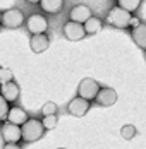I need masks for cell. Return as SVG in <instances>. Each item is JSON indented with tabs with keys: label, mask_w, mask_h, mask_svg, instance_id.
Wrapping results in <instances>:
<instances>
[{
	"label": "cell",
	"mask_w": 146,
	"mask_h": 149,
	"mask_svg": "<svg viewBox=\"0 0 146 149\" xmlns=\"http://www.w3.org/2000/svg\"><path fill=\"white\" fill-rule=\"evenodd\" d=\"M21 130H22V141L24 142H34V141L41 139L45 134L43 123H41V120H38V118H29L21 127Z\"/></svg>",
	"instance_id": "6da1fadb"
},
{
	"label": "cell",
	"mask_w": 146,
	"mask_h": 149,
	"mask_svg": "<svg viewBox=\"0 0 146 149\" xmlns=\"http://www.w3.org/2000/svg\"><path fill=\"white\" fill-rule=\"evenodd\" d=\"M131 19H132V14H129L127 10H124V9H120L119 5L115 7H112L110 10H108V14H107V22L110 24V26H114V28H129V24H131Z\"/></svg>",
	"instance_id": "7a4b0ae2"
},
{
	"label": "cell",
	"mask_w": 146,
	"mask_h": 149,
	"mask_svg": "<svg viewBox=\"0 0 146 149\" xmlns=\"http://www.w3.org/2000/svg\"><path fill=\"white\" fill-rule=\"evenodd\" d=\"M100 89L102 88H100V82L98 81H95L91 77H86L77 86V96L83 98V100H86V101H91V100H96Z\"/></svg>",
	"instance_id": "3957f363"
},
{
	"label": "cell",
	"mask_w": 146,
	"mask_h": 149,
	"mask_svg": "<svg viewBox=\"0 0 146 149\" xmlns=\"http://www.w3.org/2000/svg\"><path fill=\"white\" fill-rule=\"evenodd\" d=\"M26 29L31 33V36L45 34V31L48 29V21L41 14H31L26 19Z\"/></svg>",
	"instance_id": "277c9868"
},
{
	"label": "cell",
	"mask_w": 146,
	"mask_h": 149,
	"mask_svg": "<svg viewBox=\"0 0 146 149\" xmlns=\"http://www.w3.org/2000/svg\"><path fill=\"white\" fill-rule=\"evenodd\" d=\"M2 24L9 29H15L24 24V14L19 9H9L2 12Z\"/></svg>",
	"instance_id": "5b68a950"
},
{
	"label": "cell",
	"mask_w": 146,
	"mask_h": 149,
	"mask_svg": "<svg viewBox=\"0 0 146 149\" xmlns=\"http://www.w3.org/2000/svg\"><path fill=\"white\" fill-rule=\"evenodd\" d=\"M0 132H2V137H4V141H5V144H17V142L22 139V130H21V127L11 123V122L2 123Z\"/></svg>",
	"instance_id": "8992f818"
},
{
	"label": "cell",
	"mask_w": 146,
	"mask_h": 149,
	"mask_svg": "<svg viewBox=\"0 0 146 149\" xmlns=\"http://www.w3.org/2000/svg\"><path fill=\"white\" fill-rule=\"evenodd\" d=\"M64 36L69 40V41H81L84 36H86V31L84 26L79 24V22H72V21H67L64 24Z\"/></svg>",
	"instance_id": "52a82bcc"
},
{
	"label": "cell",
	"mask_w": 146,
	"mask_h": 149,
	"mask_svg": "<svg viewBox=\"0 0 146 149\" xmlns=\"http://www.w3.org/2000/svg\"><path fill=\"white\" fill-rule=\"evenodd\" d=\"M93 12H91V9L88 7V5H84V3H79V5H76V7H72L71 9V12H69V17H71V21L72 22H79V24H86L88 21L93 17Z\"/></svg>",
	"instance_id": "ba28073f"
},
{
	"label": "cell",
	"mask_w": 146,
	"mask_h": 149,
	"mask_svg": "<svg viewBox=\"0 0 146 149\" xmlns=\"http://www.w3.org/2000/svg\"><path fill=\"white\" fill-rule=\"evenodd\" d=\"M88 110H89V101L79 98V96L74 98V100H71L69 104H67V111H69L71 115H74V117H84L88 113Z\"/></svg>",
	"instance_id": "9c48e42d"
},
{
	"label": "cell",
	"mask_w": 146,
	"mask_h": 149,
	"mask_svg": "<svg viewBox=\"0 0 146 149\" xmlns=\"http://www.w3.org/2000/svg\"><path fill=\"white\" fill-rule=\"evenodd\" d=\"M95 101L100 104V106H112V104H115L117 103L115 89H112V88H102Z\"/></svg>",
	"instance_id": "30bf717a"
},
{
	"label": "cell",
	"mask_w": 146,
	"mask_h": 149,
	"mask_svg": "<svg viewBox=\"0 0 146 149\" xmlns=\"http://www.w3.org/2000/svg\"><path fill=\"white\" fill-rule=\"evenodd\" d=\"M19 93H21V89H19V86L15 84L14 81H12V82H9V84H4V86H2V89H0V94L5 98V101H7V103H14V101H17Z\"/></svg>",
	"instance_id": "8fae6325"
},
{
	"label": "cell",
	"mask_w": 146,
	"mask_h": 149,
	"mask_svg": "<svg viewBox=\"0 0 146 149\" xmlns=\"http://www.w3.org/2000/svg\"><path fill=\"white\" fill-rule=\"evenodd\" d=\"M29 45H31V50L34 53H41L50 46V40H48L46 34H36V36H31Z\"/></svg>",
	"instance_id": "7c38bea8"
},
{
	"label": "cell",
	"mask_w": 146,
	"mask_h": 149,
	"mask_svg": "<svg viewBox=\"0 0 146 149\" xmlns=\"http://www.w3.org/2000/svg\"><path fill=\"white\" fill-rule=\"evenodd\" d=\"M131 36H132V41L141 50L146 52V22H141L138 28L131 29Z\"/></svg>",
	"instance_id": "4fadbf2b"
},
{
	"label": "cell",
	"mask_w": 146,
	"mask_h": 149,
	"mask_svg": "<svg viewBox=\"0 0 146 149\" xmlns=\"http://www.w3.org/2000/svg\"><path fill=\"white\" fill-rule=\"evenodd\" d=\"M9 122L11 123H14V125H19V127H22L26 122H28V115H26V111L22 110V108H17V106H12L11 108V111H9Z\"/></svg>",
	"instance_id": "5bb4252c"
},
{
	"label": "cell",
	"mask_w": 146,
	"mask_h": 149,
	"mask_svg": "<svg viewBox=\"0 0 146 149\" xmlns=\"http://www.w3.org/2000/svg\"><path fill=\"white\" fill-rule=\"evenodd\" d=\"M64 7L62 0H41L40 2V9L46 14H58Z\"/></svg>",
	"instance_id": "9a60e30c"
},
{
	"label": "cell",
	"mask_w": 146,
	"mask_h": 149,
	"mask_svg": "<svg viewBox=\"0 0 146 149\" xmlns=\"http://www.w3.org/2000/svg\"><path fill=\"white\" fill-rule=\"evenodd\" d=\"M103 28V22L102 19H98V17H91L89 21H88L86 24H84V31H86V34H96V33H100Z\"/></svg>",
	"instance_id": "2e32d148"
},
{
	"label": "cell",
	"mask_w": 146,
	"mask_h": 149,
	"mask_svg": "<svg viewBox=\"0 0 146 149\" xmlns=\"http://www.w3.org/2000/svg\"><path fill=\"white\" fill-rule=\"evenodd\" d=\"M117 5H119L120 9L127 10L129 14H132V12H136V10L139 9L141 0H119V2H117Z\"/></svg>",
	"instance_id": "e0dca14e"
},
{
	"label": "cell",
	"mask_w": 146,
	"mask_h": 149,
	"mask_svg": "<svg viewBox=\"0 0 146 149\" xmlns=\"http://www.w3.org/2000/svg\"><path fill=\"white\" fill-rule=\"evenodd\" d=\"M120 135H122L126 141H131L132 137H136V127H134V125H131V123L124 125V127L120 129Z\"/></svg>",
	"instance_id": "ac0fdd59"
},
{
	"label": "cell",
	"mask_w": 146,
	"mask_h": 149,
	"mask_svg": "<svg viewBox=\"0 0 146 149\" xmlns=\"http://www.w3.org/2000/svg\"><path fill=\"white\" fill-rule=\"evenodd\" d=\"M41 113L43 117H52V115H57V104L53 101H48L41 106Z\"/></svg>",
	"instance_id": "d6986e66"
},
{
	"label": "cell",
	"mask_w": 146,
	"mask_h": 149,
	"mask_svg": "<svg viewBox=\"0 0 146 149\" xmlns=\"http://www.w3.org/2000/svg\"><path fill=\"white\" fill-rule=\"evenodd\" d=\"M57 115H52V117H43V120H41V123H43L45 130H53L55 127H57Z\"/></svg>",
	"instance_id": "ffe728a7"
},
{
	"label": "cell",
	"mask_w": 146,
	"mask_h": 149,
	"mask_svg": "<svg viewBox=\"0 0 146 149\" xmlns=\"http://www.w3.org/2000/svg\"><path fill=\"white\" fill-rule=\"evenodd\" d=\"M9 111H11V106L5 101V98L0 94V120H5L9 117Z\"/></svg>",
	"instance_id": "44dd1931"
},
{
	"label": "cell",
	"mask_w": 146,
	"mask_h": 149,
	"mask_svg": "<svg viewBox=\"0 0 146 149\" xmlns=\"http://www.w3.org/2000/svg\"><path fill=\"white\" fill-rule=\"evenodd\" d=\"M9 82H12V72H11V69H0V84L4 86V84H9Z\"/></svg>",
	"instance_id": "7402d4cb"
},
{
	"label": "cell",
	"mask_w": 146,
	"mask_h": 149,
	"mask_svg": "<svg viewBox=\"0 0 146 149\" xmlns=\"http://www.w3.org/2000/svg\"><path fill=\"white\" fill-rule=\"evenodd\" d=\"M139 24H141V21H139L138 17H134V15H132V19H131V24H129V28H131V29H134V28H138Z\"/></svg>",
	"instance_id": "603a6c76"
},
{
	"label": "cell",
	"mask_w": 146,
	"mask_h": 149,
	"mask_svg": "<svg viewBox=\"0 0 146 149\" xmlns=\"http://www.w3.org/2000/svg\"><path fill=\"white\" fill-rule=\"evenodd\" d=\"M2 149H21V148H19L17 144H5Z\"/></svg>",
	"instance_id": "cb8c5ba5"
},
{
	"label": "cell",
	"mask_w": 146,
	"mask_h": 149,
	"mask_svg": "<svg viewBox=\"0 0 146 149\" xmlns=\"http://www.w3.org/2000/svg\"><path fill=\"white\" fill-rule=\"evenodd\" d=\"M0 24H2V12H0Z\"/></svg>",
	"instance_id": "d4e9b609"
},
{
	"label": "cell",
	"mask_w": 146,
	"mask_h": 149,
	"mask_svg": "<svg viewBox=\"0 0 146 149\" xmlns=\"http://www.w3.org/2000/svg\"><path fill=\"white\" fill-rule=\"evenodd\" d=\"M58 149H65V148H58Z\"/></svg>",
	"instance_id": "484cf974"
}]
</instances>
